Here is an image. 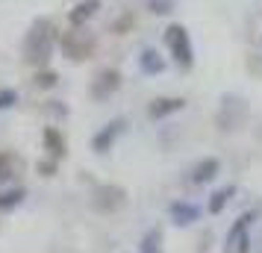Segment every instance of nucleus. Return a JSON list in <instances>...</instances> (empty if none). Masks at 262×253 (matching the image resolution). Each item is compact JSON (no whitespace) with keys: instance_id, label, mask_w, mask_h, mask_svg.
Masks as SVG:
<instances>
[{"instance_id":"nucleus-1","label":"nucleus","mask_w":262,"mask_h":253,"mask_svg":"<svg viewBox=\"0 0 262 253\" xmlns=\"http://www.w3.org/2000/svg\"><path fill=\"white\" fill-rule=\"evenodd\" d=\"M56 48H59V36L50 18H36L21 38V56L30 68H45Z\"/></svg>"},{"instance_id":"nucleus-2","label":"nucleus","mask_w":262,"mask_h":253,"mask_svg":"<svg viewBox=\"0 0 262 253\" xmlns=\"http://www.w3.org/2000/svg\"><path fill=\"white\" fill-rule=\"evenodd\" d=\"M162 41H165L168 56L174 59V65L180 71H191L194 68V44H191V36L186 30V24H177V21L168 24L165 33H162Z\"/></svg>"},{"instance_id":"nucleus-3","label":"nucleus","mask_w":262,"mask_h":253,"mask_svg":"<svg viewBox=\"0 0 262 253\" xmlns=\"http://www.w3.org/2000/svg\"><path fill=\"white\" fill-rule=\"evenodd\" d=\"M89 203L95 212L100 215H115V212H124L127 203H130V192L121 186V182H97L92 189V197Z\"/></svg>"},{"instance_id":"nucleus-4","label":"nucleus","mask_w":262,"mask_h":253,"mask_svg":"<svg viewBox=\"0 0 262 253\" xmlns=\"http://www.w3.org/2000/svg\"><path fill=\"white\" fill-rule=\"evenodd\" d=\"M245 121H248V100L238 95H221V109L215 115V124L227 133V130H238Z\"/></svg>"},{"instance_id":"nucleus-5","label":"nucleus","mask_w":262,"mask_h":253,"mask_svg":"<svg viewBox=\"0 0 262 253\" xmlns=\"http://www.w3.org/2000/svg\"><path fill=\"white\" fill-rule=\"evenodd\" d=\"M59 50L65 53V59L71 62H83L92 56V50H95V41L89 33L83 30H77V27H68V33H62L59 38Z\"/></svg>"},{"instance_id":"nucleus-6","label":"nucleus","mask_w":262,"mask_h":253,"mask_svg":"<svg viewBox=\"0 0 262 253\" xmlns=\"http://www.w3.org/2000/svg\"><path fill=\"white\" fill-rule=\"evenodd\" d=\"M121 88V71L118 68H100L95 74V80L89 85V97L97 103H106L109 97H115V91Z\"/></svg>"},{"instance_id":"nucleus-7","label":"nucleus","mask_w":262,"mask_h":253,"mask_svg":"<svg viewBox=\"0 0 262 253\" xmlns=\"http://www.w3.org/2000/svg\"><path fill=\"white\" fill-rule=\"evenodd\" d=\"M124 127H127V118L124 115H118V118H112V121H106L100 130H97L92 139H89V147L95 150V153H109L112 147H115V142H118V135L124 133Z\"/></svg>"},{"instance_id":"nucleus-8","label":"nucleus","mask_w":262,"mask_h":253,"mask_svg":"<svg viewBox=\"0 0 262 253\" xmlns=\"http://www.w3.org/2000/svg\"><path fill=\"white\" fill-rule=\"evenodd\" d=\"M218 174H221V159L218 156H203L198 159L189 171V182L191 186H209V182L218 180Z\"/></svg>"},{"instance_id":"nucleus-9","label":"nucleus","mask_w":262,"mask_h":253,"mask_svg":"<svg viewBox=\"0 0 262 253\" xmlns=\"http://www.w3.org/2000/svg\"><path fill=\"white\" fill-rule=\"evenodd\" d=\"M186 109V97H154L150 103H147V118L154 121V124H159V121L171 118V115H177V112H183Z\"/></svg>"},{"instance_id":"nucleus-10","label":"nucleus","mask_w":262,"mask_h":253,"mask_svg":"<svg viewBox=\"0 0 262 253\" xmlns=\"http://www.w3.org/2000/svg\"><path fill=\"white\" fill-rule=\"evenodd\" d=\"M201 212L203 209L194 203V200H174V203L168 206V218H171L177 227H191V224H198Z\"/></svg>"},{"instance_id":"nucleus-11","label":"nucleus","mask_w":262,"mask_h":253,"mask_svg":"<svg viewBox=\"0 0 262 253\" xmlns=\"http://www.w3.org/2000/svg\"><path fill=\"white\" fill-rule=\"evenodd\" d=\"M41 145H45V156L59 159V162L68 153V142H65V135H62L59 127H45L41 130Z\"/></svg>"},{"instance_id":"nucleus-12","label":"nucleus","mask_w":262,"mask_h":253,"mask_svg":"<svg viewBox=\"0 0 262 253\" xmlns=\"http://www.w3.org/2000/svg\"><path fill=\"white\" fill-rule=\"evenodd\" d=\"M97 12H100V0H80V3H74V9H68V27L83 30Z\"/></svg>"},{"instance_id":"nucleus-13","label":"nucleus","mask_w":262,"mask_h":253,"mask_svg":"<svg viewBox=\"0 0 262 253\" xmlns=\"http://www.w3.org/2000/svg\"><path fill=\"white\" fill-rule=\"evenodd\" d=\"M162 71H165L162 53L156 48H144L142 53H139V74H144V77H159Z\"/></svg>"},{"instance_id":"nucleus-14","label":"nucleus","mask_w":262,"mask_h":253,"mask_svg":"<svg viewBox=\"0 0 262 253\" xmlns=\"http://www.w3.org/2000/svg\"><path fill=\"white\" fill-rule=\"evenodd\" d=\"M236 182H227V186H221V189H215L212 194H209V203H206V212L209 215H221L224 212V206L236 197Z\"/></svg>"},{"instance_id":"nucleus-15","label":"nucleus","mask_w":262,"mask_h":253,"mask_svg":"<svg viewBox=\"0 0 262 253\" xmlns=\"http://www.w3.org/2000/svg\"><path fill=\"white\" fill-rule=\"evenodd\" d=\"M259 218V212L256 209H248V212H242V215L233 221V227H230V233H227V247H233L245 233H250V227H253V221Z\"/></svg>"},{"instance_id":"nucleus-16","label":"nucleus","mask_w":262,"mask_h":253,"mask_svg":"<svg viewBox=\"0 0 262 253\" xmlns=\"http://www.w3.org/2000/svg\"><path fill=\"white\" fill-rule=\"evenodd\" d=\"M33 85H36L38 91H50V88H56L59 85V74L53 71V68H36V74H33Z\"/></svg>"},{"instance_id":"nucleus-17","label":"nucleus","mask_w":262,"mask_h":253,"mask_svg":"<svg viewBox=\"0 0 262 253\" xmlns=\"http://www.w3.org/2000/svg\"><path fill=\"white\" fill-rule=\"evenodd\" d=\"M139 253H162V229L150 227L139 241Z\"/></svg>"},{"instance_id":"nucleus-18","label":"nucleus","mask_w":262,"mask_h":253,"mask_svg":"<svg viewBox=\"0 0 262 253\" xmlns=\"http://www.w3.org/2000/svg\"><path fill=\"white\" fill-rule=\"evenodd\" d=\"M27 197V189H6L0 192V212H15L18 206L24 203Z\"/></svg>"},{"instance_id":"nucleus-19","label":"nucleus","mask_w":262,"mask_h":253,"mask_svg":"<svg viewBox=\"0 0 262 253\" xmlns=\"http://www.w3.org/2000/svg\"><path fill=\"white\" fill-rule=\"evenodd\" d=\"M56 171H59V159L45 156V159H38L36 162V174H41V177H53Z\"/></svg>"},{"instance_id":"nucleus-20","label":"nucleus","mask_w":262,"mask_h":253,"mask_svg":"<svg viewBox=\"0 0 262 253\" xmlns=\"http://www.w3.org/2000/svg\"><path fill=\"white\" fill-rule=\"evenodd\" d=\"M174 6H177L174 0H147V9H150L154 15H171Z\"/></svg>"},{"instance_id":"nucleus-21","label":"nucleus","mask_w":262,"mask_h":253,"mask_svg":"<svg viewBox=\"0 0 262 253\" xmlns=\"http://www.w3.org/2000/svg\"><path fill=\"white\" fill-rule=\"evenodd\" d=\"M15 103H18V91L15 88H0V112L12 109Z\"/></svg>"},{"instance_id":"nucleus-22","label":"nucleus","mask_w":262,"mask_h":253,"mask_svg":"<svg viewBox=\"0 0 262 253\" xmlns=\"http://www.w3.org/2000/svg\"><path fill=\"white\" fill-rule=\"evenodd\" d=\"M133 30V15H124L118 21H112V33H118V36H127Z\"/></svg>"},{"instance_id":"nucleus-23","label":"nucleus","mask_w":262,"mask_h":253,"mask_svg":"<svg viewBox=\"0 0 262 253\" xmlns=\"http://www.w3.org/2000/svg\"><path fill=\"white\" fill-rule=\"evenodd\" d=\"M3 162H6V156H3V153H0V165H3Z\"/></svg>"},{"instance_id":"nucleus-24","label":"nucleus","mask_w":262,"mask_h":253,"mask_svg":"<svg viewBox=\"0 0 262 253\" xmlns=\"http://www.w3.org/2000/svg\"><path fill=\"white\" fill-rule=\"evenodd\" d=\"M227 253H230V250H227Z\"/></svg>"}]
</instances>
